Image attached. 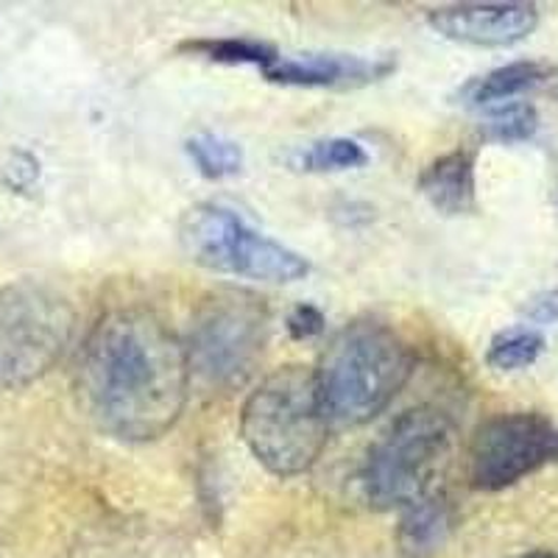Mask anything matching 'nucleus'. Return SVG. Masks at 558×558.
<instances>
[{"label": "nucleus", "instance_id": "5", "mask_svg": "<svg viewBox=\"0 0 558 558\" xmlns=\"http://www.w3.org/2000/svg\"><path fill=\"white\" fill-rule=\"evenodd\" d=\"M268 336V307L257 293L221 288L198 302L184 343L191 375L207 386L235 388L254 372Z\"/></svg>", "mask_w": 558, "mask_h": 558}, {"label": "nucleus", "instance_id": "16", "mask_svg": "<svg viewBox=\"0 0 558 558\" xmlns=\"http://www.w3.org/2000/svg\"><path fill=\"white\" fill-rule=\"evenodd\" d=\"M187 154H191L193 166L198 173L207 179H227L241 173L243 151L238 143L218 134H198L187 140Z\"/></svg>", "mask_w": 558, "mask_h": 558}, {"label": "nucleus", "instance_id": "18", "mask_svg": "<svg viewBox=\"0 0 558 558\" xmlns=\"http://www.w3.org/2000/svg\"><path fill=\"white\" fill-rule=\"evenodd\" d=\"M539 129V112L536 107L525 101L506 104V107H497L488 112V118L483 121V137L495 140V143H522V140H531Z\"/></svg>", "mask_w": 558, "mask_h": 558}, {"label": "nucleus", "instance_id": "3", "mask_svg": "<svg viewBox=\"0 0 558 558\" xmlns=\"http://www.w3.org/2000/svg\"><path fill=\"white\" fill-rule=\"evenodd\" d=\"M330 418L316 372L279 366L243 402L241 436L248 452L277 477L302 475L327 447Z\"/></svg>", "mask_w": 558, "mask_h": 558}, {"label": "nucleus", "instance_id": "20", "mask_svg": "<svg viewBox=\"0 0 558 558\" xmlns=\"http://www.w3.org/2000/svg\"><path fill=\"white\" fill-rule=\"evenodd\" d=\"M522 316L531 324L558 322V288H550V291H542L527 299L525 307H522Z\"/></svg>", "mask_w": 558, "mask_h": 558}, {"label": "nucleus", "instance_id": "12", "mask_svg": "<svg viewBox=\"0 0 558 558\" xmlns=\"http://www.w3.org/2000/svg\"><path fill=\"white\" fill-rule=\"evenodd\" d=\"M452 531V511L445 497L427 495L402 508L397 545L408 558H427L447 542Z\"/></svg>", "mask_w": 558, "mask_h": 558}, {"label": "nucleus", "instance_id": "1", "mask_svg": "<svg viewBox=\"0 0 558 558\" xmlns=\"http://www.w3.org/2000/svg\"><path fill=\"white\" fill-rule=\"evenodd\" d=\"M187 388V349L148 307H118L84 338L76 363L78 402L107 436L159 438L177 425Z\"/></svg>", "mask_w": 558, "mask_h": 558}, {"label": "nucleus", "instance_id": "13", "mask_svg": "<svg viewBox=\"0 0 558 558\" xmlns=\"http://www.w3.org/2000/svg\"><path fill=\"white\" fill-rule=\"evenodd\" d=\"M545 78H547L545 64L511 62V64H502V68L488 70L486 76L466 84L463 96H466V101L470 104H475V107H486V104L508 101V98L522 96L525 89L536 87V84L545 82Z\"/></svg>", "mask_w": 558, "mask_h": 558}, {"label": "nucleus", "instance_id": "15", "mask_svg": "<svg viewBox=\"0 0 558 558\" xmlns=\"http://www.w3.org/2000/svg\"><path fill=\"white\" fill-rule=\"evenodd\" d=\"M182 51L196 53V57L209 59V62L223 64H257V68H271L277 62V48L260 43V39H243V37H227V39H196V43H184Z\"/></svg>", "mask_w": 558, "mask_h": 558}, {"label": "nucleus", "instance_id": "6", "mask_svg": "<svg viewBox=\"0 0 558 558\" xmlns=\"http://www.w3.org/2000/svg\"><path fill=\"white\" fill-rule=\"evenodd\" d=\"M76 330V311L62 293L34 282L0 286V391L48 375Z\"/></svg>", "mask_w": 558, "mask_h": 558}, {"label": "nucleus", "instance_id": "2", "mask_svg": "<svg viewBox=\"0 0 558 558\" xmlns=\"http://www.w3.org/2000/svg\"><path fill=\"white\" fill-rule=\"evenodd\" d=\"M324 411L338 425H366L413 375V352L388 324L361 318L332 336L318 361Z\"/></svg>", "mask_w": 558, "mask_h": 558}, {"label": "nucleus", "instance_id": "9", "mask_svg": "<svg viewBox=\"0 0 558 558\" xmlns=\"http://www.w3.org/2000/svg\"><path fill=\"white\" fill-rule=\"evenodd\" d=\"M436 34L477 48H508L531 37L539 26V9L522 0L506 3H450L427 14Z\"/></svg>", "mask_w": 558, "mask_h": 558}, {"label": "nucleus", "instance_id": "4", "mask_svg": "<svg viewBox=\"0 0 558 558\" xmlns=\"http://www.w3.org/2000/svg\"><path fill=\"white\" fill-rule=\"evenodd\" d=\"M452 422L445 411L418 405L391 422L363 463L368 506L388 511L433 495L438 466L450 456Z\"/></svg>", "mask_w": 558, "mask_h": 558}, {"label": "nucleus", "instance_id": "17", "mask_svg": "<svg viewBox=\"0 0 558 558\" xmlns=\"http://www.w3.org/2000/svg\"><path fill=\"white\" fill-rule=\"evenodd\" d=\"M368 162V154L363 151L361 143L349 137H330L313 143L307 151L296 157V168L313 173L324 171H349V168H361Z\"/></svg>", "mask_w": 558, "mask_h": 558}, {"label": "nucleus", "instance_id": "19", "mask_svg": "<svg viewBox=\"0 0 558 558\" xmlns=\"http://www.w3.org/2000/svg\"><path fill=\"white\" fill-rule=\"evenodd\" d=\"M288 332L296 341H307V338H316L324 332V313L313 305H299L293 307L291 316H288Z\"/></svg>", "mask_w": 558, "mask_h": 558}, {"label": "nucleus", "instance_id": "10", "mask_svg": "<svg viewBox=\"0 0 558 558\" xmlns=\"http://www.w3.org/2000/svg\"><path fill=\"white\" fill-rule=\"evenodd\" d=\"M397 64L391 59H368L355 53H296V57H277L266 68L268 82L288 84V87H330L355 89L386 78Z\"/></svg>", "mask_w": 558, "mask_h": 558}, {"label": "nucleus", "instance_id": "21", "mask_svg": "<svg viewBox=\"0 0 558 558\" xmlns=\"http://www.w3.org/2000/svg\"><path fill=\"white\" fill-rule=\"evenodd\" d=\"M517 558H558V553H550V550H536V553H525V556H517Z\"/></svg>", "mask_w": 558, "mask_h": 558}, {"label": "nucleus", "instance_id": "22", "mask_svg": "<svg viewBox=\"0 0 558 558\" xmlns=\"http://www.w3.org/2000/svg\"><path fill=\"white\" fill-rule=\"evenodd\" d=\"M556 96H558V87H556Z\"/></svg>", "mask_w": 558, "mask_h": 558}, {"label": "nucleus", "instance_id": "14", "mask_svg": "<svg viewBox=\"0 0 558 558\" xmlns=\"http://www.w3.org/2000/svg\"><path fill=\"white\" fill-rule=\"evenodd\" d=\"M545 336L531 327H514L492 338L486 349V363L497 372H520L533 366L545 352Z\"/></svg>", "mask_w": 558, "mask_h": 558}, {"label": "nucleus", "instance_id": "8", "mask_svg": "<svg viewBox=\"0 0 558 558\" xmlns=\"http://www.w3.org/2000/svg\"><path fill=\"white\" fill-rule=\"evenodd\" d=\"M553 461H558V425L545 413H497L486 418L472 438V486L500 492Z\"/></svg>", "mask_w": 558, "mask_h": 558}, {"label": "nucleus", "instance_id": "7", "mask_svg": "<svg viewBox=\"0 0 558 558\" xmlns=\"http://www.w3.org/2000/svg\"><path fill=\"white\" fill-rule=\"evenodd\" d=\"M179 246L187 260L207 271L277 286L305 279L311 271L302 254L254 232L238 213L221 204H196L187 209L179 221Z\"/></svg>", "mask_w": 558, "mask_h": 558}, {"label": "nucleus", "instance_id": "11", "mask_svg": "<svg viewBox=\"0 0 558 558\" xmlns=\"http://www.w3.org/2000/svg\"><path fill=\"white\" fill-rule=\"evenodd\" d=\"M418 191H422V196L441 216H466V213H475L477 191L475 159H472V154L452 151L445 154V157H438L418 177Z\"/></svg>", "mask_w": 558, "mask_h": 558}]
</instances>
